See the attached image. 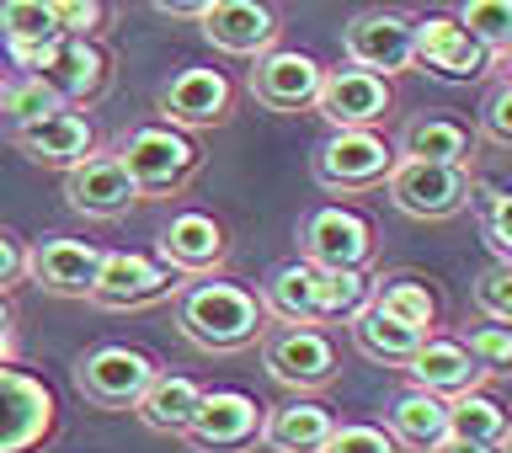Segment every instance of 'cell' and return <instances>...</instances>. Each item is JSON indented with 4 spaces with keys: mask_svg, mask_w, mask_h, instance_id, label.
<instances>
[{
    "mask_svg": "<svg viewBox=\"0 0 512 453\" xmlns=\"http://www.w3.org/2000/svg\"><path fill=\"white\" fill-rule=\"evenodd\" d=\"M182 288V272H171L155 256L139 251H102V267H96L91 283V304L96 310H150V304L171 299Z\"/></svg>",
    "mask_w": 512,
    "mask_h": 453,
    "instance_id": "cell-11",
    "label": "cell"
},
{
    "mask_svg": "<svg viewBox=\"0 0 512 453\" xmlns=\"http://www.w3.org/2000/svg\"><path fill=\"white\" fill-rule=\"evenodd\" d=\"M11 64L48 80V86L64 96V107H86L112 86V54L96 38H70V32L27 48V54H11Z\"/></svg>",
    "mask_w": 512,
    "mask_h": 453,
    "instance_id": "cell-5",
    "label": "cell"
},
{
    "mask_svg": "<svg viewBox=\"0 0 512 453\" xmlns=\"http://www.w3.org/2000/svg\"><path fill=\"white\" fill-rule=\"evenodd\" d=\"M470 304L486 320H496V326H507V320H512V262L480 267L475 283H470Z\"/></svg>",
    "mask_w": 512,
    "mask_h": 453,
    "instance_id": "cell-36",
    "label": "cell"
},
{
    "mask_svg": "<svg viewBox=\"0 0 512 453\" xmlns=\"http://www.w3.org/2000/svg\"><path fill=\"white\" fill-rule=\"evenodd\" d=\"M64 203L86 219H123L128 208L139 203V192L128 182V171L118 166V155L91 150L86 160L64 166Z\"/></svg>",
    "mask_w": 512,
    "mask_h": 453,
    "instance_id": "cell-19",
    "label": "cell"
},
{
    "mask_svg": "<svg viewBox=\"0 0 512 453\" xmlns=\"http://www.w3.org/2000/svg\"><path fill=\"white\" fill-rule=\"evenodd\" d=\"M27 278V246L11 230H0V294H11Z\"/></svg>",
    "mask_w": 512,
    "mask_h": 453,
    "instance_id": "cell-41",
    "label": "cell"
},
{
    "mask_svg": "<svg viewBox=\"0 0 512 453\" xmlns=\"http://www.w3.org/2000/svg\"><path fill=\"white\" fill-rule=\"evenodd\" d=\"M320 453H406V448L390 438V427H374V422H336Z\"/></svg>",
    "mask_w": 512,
    "mask_h": 453,
    "instance_id": "cell-38",
    "label": "cell"
},
{
    "mask_svg": "<svg viewBox=\"0 0 512 453\" xmlns=\"http://www.w3.org/2000/svg\"><path fill=\"white\" fill-rule=\"evenodd\" d=\"M475 128H464L448 112H422L400 128L395 160H443V166H475Z\"/></svg>",
    "mask_w": 512,
    "mask_h": 453,
    "instance_id": "cell-24",
    "label": "cell"
},
{
    "mask_svg": "<svg viewBox=\"0 0 512 453\" xmlns=\"http://www.w3.org/2000/svg\"><path fill=\"white\" fill-rule=\"evenodd\" d=\"M48 38H59L48 0H0V43L11 54H27V48H38Z\"/></svg>",
    "mask_w": 512,
    "mask_h": 453,
    "instance_id": "cell-34",
    "label": "cell"
},
{
    "mask_svg": "<svg viewBox=\"0 0 512 453\" xmlns=\"http://www.w3.org/2000/svg\"><path fill=\"white\" fill-rule=\"evenodd\" d=\"M368 267H315V326H342L368 304Z\"/></svg>",
    "mask_w": 512,
    "mask_h": 453,
    "instance_id": "cell-31",
    "label": "cell"
},
{
    "mask_svg": "<svg viewBox=\"0 0 512 453\" xmlns=\"http://www.w3.org/2000/svg\"><path fill=\"white\" fill-rule=\"evenodd\" d=\"M470 208L480 214V230H486V246L496 262H512V192L491 176H475L470 182Z\"/></svg>",
    "mask_w": 512,
    "mask_h": 453,
    "instance_id": "cell-33",
    "label": "cell"
},
{
    "mask_svg": "<svg viewBox=\"0 0 512 453\" xmlns=\"http://www.w3.org/2000/svg\"><path fill=\"white\" fill-rule=\"evenodd\" d=\"M336 427V416L320 406L310 395H294L283 400V406H267L262 411V432H256V443L267 453H320Z\"/></svg>",
    "mask_w": 512,
    "mask_h": 453,
    "instance_id": "cell-23",
    "label": "cell"
},
{
    "mask_svg": "<svg viewBox=\"0 0 512 453\" xmlns=\"http://www.w3.org/2000/svg\"><path fill=\"white\" fill-rule=\"evenodd\" d=\"M102 267V246L91 240H70V235H48L27 246V278L54 299H86Z\"/></svg>",
    "mask_w": 512,
    "mask_h": 453,
    "instance_id": "cell-20",
    "label": "cell"
},
{
    "mask_svg": "<svg viewBox=\"0 0 512 453\" xmlns=\"http://www.w3.org/2000/svg\"><path fill=\"white\" fill-rule=\"evenodd\" d=\"M459 27L475 43H486V54L502 70L512 54V0H459Z\"/></svg>",
    "mask_w": 512,
    "mask_h": 453,
    "instance_id": "cell-32",
    "label": "cell"
},
{
    "mask_svg": "<svg viewBox=\"0 0 512 453\" xmlns=\"http://www.w3.org/2000/svg\"><path fill=\"white\" fill-rule=\"evenodd\" d=\"M475 139H486L491 150H507L512 144V80L502 75L486 96V107H480V123H475Z\"/></svg>",
    "mask_w": 512,
    "mask_h": 453,
    "instance_id": "cell-39",
    "label": "cell"
},
{
    "mask_svg": "<svg viewBox=\"0 0 512 453\" xmlns=\"http://www.w3.org/2000/svg\"><path fill=\"white\" fill-rule=\"evenodd\" d=\"M203 38L219 48V54L230 59H256L267 54V48H278V11L267 6V0H214L203 16H198Z\"/></svg>",
    "mask_w": 512,
    "mask_h": 453,
    "instance_id": "cell-18",
    "label": "cell"
},
{
    "mask_svg": "<svg viewBox=\"0 0 512 453\" xmlns=\"http://www.w3.org/2000/svg\"><path fill=\"white\" fill-rule=\"evenodd\" d=\"M59 107H64V96L48 86V80H38L32 70H22L16 80L0 86V118H11V128L43 118V112H59Z\"/></svg>",
    "mask_w": 512,
    "mask_h": 453,
    "instance_id": "cell-35",
    "label": "cell"
},
{
    "mask_svg": "<svg viewBox=\"0 0 512 453\" xmlns=\"http://www.w3.org/2000/svg\"><path fill=\"white\" fill-rule=\"evenodd\" d=\"M464 347H470V358L480 363L486 379H507V368H512V331L507 326L486 320V326H475L470 336H464Z\"/></svg>",
    "mask_w": 512,
    "mask_h": 453,
    "instance_id": "cell-37",
    "label": "cell"
},
{
    "mask_svg": "<svg viewBox=\"0 0 512 453\" xmlns=\"http://www.w3.org/2000/svg\"><path fill=\"white\" fill-rule=\"evenodd\" d=\"M384 427H390V438L400 448H416L427 453L438 438H448V400L443 395H427V390H411L395 395V406L384 411Z\"/></svg>",
    "mask_w": 512,
    "mask_h": 453,
    "instance_id": "cell-27",
    "label": "cell"
},
{
    "mask_svg": "<svg viewBox=\"0 0 512 453\" xmlns=\"http://www.w3.org/2000/svg\"><path fill=\"white\" fill-rule=\"evenodd\" d=\"M11 331H16V310H11V299L0 294V352L11 347Z\"/></svg>",
    "mask_w": 512,
    "mask_h": 453,
    "instance_id": "cell-44",
    "label": "cell"
},
{
    "mask_svg": "<svg viewBox=\"0 0 512 453\" xmlns=\"http://www.w3.org/2000/svg\"><path fill=\"white\" fill-rule=\"evenodd\" d=\"M160 374V363L139 347L107 342L91 347L86 358L75 363V390L91 400L96 411H134V400L144 395V384Z\"/></svg>",
    "mask_w": 512,
    "mask_h": 453,
    "instance_id": "cell-10",
    "label": "cell"
},
{
    "mask_svg": "<svg viewBox=\"0 0 512 453\" xmlns=\"http://www.w3.org/2000/svg\"><path fill=\"white\" fill-rule=\"evenodd\" d=\"M427 453H502V448H486V443H464V438H438Z\"/></svg>",
    "mask_w": 512,
    "mask_h": 453,
    "instance_id": "cell-43",
    "label": "cell"
},
{
    "mask_svg": "<svg viewBox=\"0 0 512 453\" xmlns=\"http://www.w3.org/2000/svg\"><path fill=\"white\" fill-rule=\"evenodd\" d=\"M395 166V144L379 128H331L310 155V176L331 198H358V192H379L384 176Z\"/></svg>",
    "mask_w": 512,
    "mask_h": 453,
    "instance_id": "cell-4",
    "label": "cell"
},
{
    "mask_svg": "<svg viewBox=\"0 0 512 453\" xmlns=\"http://www.w3.org/2000/svg\"><path fill=\"white\" fill-rule=\"evenodd\" d=\"M262 400L246 390H203L192 422L176 432L192 453H246L262 432Z\"/></svg>",
    "mask_w": 512,
    "mask_h": 453,
    "instance_id": "cell-13",
    "label": "cell"
},
{
    "mask_svg": "<svg viewBox=\"0 0 512 453\" xmlns=\"http://www.w3.org/2000/svg\"><path fill=\"white\" fill-rule=\"evenodd\" d=\"M342 54L347 64H363L374 75H406L416 64V16L395 6H368L342 27Z\"/></svg>",
    "mask_w": 512,
    "mask_h": 453,
    "instance_id": "cell-7",
    "label": "cell"
},
{
    "mask_svg": "<svg viewBox=\"0 0 512 453\" xmlns=\"http://www.w3.org/2000/svg\"><path fill=\"white\" fill-rule=\"evenodd\" d=\"M320 75H326V64L299 54V48H267V54H256V64H251V96L267 112L294 118V112L315 107Z\"/></svg>",
    "mask_w": 512,
    "mask_h": 453,
    "instance_id": "cell-15",
    "label": "cell"
},
{
    "mask_svg": "<svg viewBox=\"0 0 512 453\" xmlns=\"http://www.w3.org/2000/svg\"><path fill=\"white\" fill-rule=\"evenodd\" d=\"M48 11H54V27L70 38H102L107 27V0H48Z\"/></svg>",
    "mask_w": 512,
    "mask_h": 453,
    "instance_id": "cell-40",
    "label": "cell"
},
{
    "mask_svg": "<svg viewBox=\"0 0 512 453\" xmlns=\"http://www.w3.org/2000/svg\"><path fill=\"white\" fill-rule=\"evenodd\" d=\"M416 64L443 80H480L496 70V59L486 54V43H475L470 32L459 27V16H416Z\"/></svg>",
    "mask_w": 512,
    "mask_h": 453,
    "instance_id": "cell-17",
    "label": "cell"
},
{
    "mask_svg": "<svg viewBox=\"0 0 512 453\" xmlns=\"http://www.w3.org/2000/svg\"><path fill=\"white\" fill-rule=\"evenodd\" d=\"M59 400L54 390L16 363H0V453H32L54 438Z\"/></svg>",
    "mask_w": 512,
    "mask_h": 453,
    "instance_id": "cell-8",
    "label": "cell"
},
{
    "mask_svg": "<svg viewBox=\"0 0 512 453\" xmlns=\"http://www.w3.org/2000/svg\"><path fill=\"white\" fill-rule=\"evenodd\" d=\"M299 256L310 267H368L374 262V224L347 203H320L299 219Z\"/></svg>",
    "mask_w": 512,
    "mask_h": 453,
    "instance_id": "cell-12",
    "label": "cell"
},
{
    "mask_svg": "<svg viewBox=\"0 0 512 453\" xmlns=\"http://www.w3.org/2000/svg\"><path fill=\"white\" fill-rule=\"evenodd\" d=\"M256 347H262L267 379L283 384V390H294V395H320L336 384V374H342L331 331L304 326V320H267V331L256 336Z\"/></svg>",
    "mask_w": 512,
    "mask_h": 453,
    "instance_id": "cell-3",
    "label": "cell"
},
{
    "mask_svg": "<svg viewBox=\"0 0 512 453\" xmlns=\"http://www.w3.org/2000/svg\"><path fill=\"white\" fill-rule=\"evenodd\" d=\"M112 155H118V166L128 171L139 203L144 198H176V192H182L192 176L203 171L198 134L171 128V123H139V128H128V134H118V144H112Z\"/></svg>",
    "mask_w": 512,
    "mask_h": 453,
    "instance_id": "cell-2",
    "label": "cell"
},
{
    "mask_svg": "<svg viewBox=\"0 0 512 453\" xmlns=\"http://www.w3.org/2000/svg\"><path fill=\"white\" fill-rule=\"evenodd\" d=\"M448 438H464V443H486V448H502L507 453V406L496 395L464 390L448 400Z\"/></svg>",
    "mask_w": 512,
    "mask_h": 453,
    "instance_id": "cell-30",
    "label": "cell"
},
{
    "mask_svg": "<svg viewBox=\"0 0 512 453\" xmlns=\"http://www.w3.org/2000/svg\"><path fill=\"white\" fill-rule=\"evenodd\" d=\"M368 304H379L384 315L406 320L416 331H438V294L422 272H390V278H374L368 288Z\"/></svg>",
    "mask_w": 512,
    "mask_h": 453,
    "instance_id": "cell-28",
    "label": "cell"
},
{
    "mask_svg": "<svg viewBox=\"0 0 512 453\" xmlns=\"http://www.w3.org/2000/svg\"><path fill=\"white\" fill-rule=\"evenodd\" d=\"M470 182L475 166H443V160H395L384 176V192L406 219L443 224L470 208Z\"/></svg>",
    "mask_w": 512,
    "mask_h": 453,
    "instance_id": "cell-6",
    "label": "cell"
},
{
    "mask_svg": "<svg viewBox=\"0 0 512 453\" xmlns=\"http://www.w3.org/2000/svg\"><path fill=\"white\" fill-rule=\"evenodd\" d=\"M160 123L187 128V134H208V128H224L235 118V86L224 70H208V64H182L155 96Z\"/></svg>",
    "mask_w": 512,
    "mask_h": 453,
    "instance_id": "cell-9",
    "label": "cell"
},
{
    "mask_svg": "<svg viewBox=\"0 0 512 453\" xmlns=\"http://www.w3.org/2000/svg\"><path fill=\"white\" fill-rule=\"evenodd\" d=\"M310 112H320L331 128H379L395 112V91H390V80L363 70V64H342V70L320 75Z\"/></svg>",
    "mask_w": 512,
    "mask_h": 453,
    "instance_id": "cell-14",
    "label": "cell"
},
{
    "mask_svg": "<svg viewBox=\"0 0 512 453\" xmlns=\"http://www.w3.org/2000/svg\"><path fill=\"white\" fill-rule=\"evenodd\" d=\"M171 304H176V331L198 352H219V358L256 347V336L267 331L262 299L240 283H219L214 272L198 283H182L171 294Z\"/></svg>",
    "mask_w": 512,
    "mask_h": 453,
    "instance_id": "cell-1",
    "label": "cell"
},
{
    "mask_svg": "<svg viewBox=\"0 0 512 453\" xmlns=\"http://www.w3.org/2000/svg\"><path fill=\"white\" fill-rule=\"evenodd\" d=\"M11 144L32 160V166L64 171V166H75V160H86L96 150V128L80 118L75 107H59V112H43V118H32V123H16Z\"/></svg>",
    "mask_w": 512,
    "mask_h": 453,
    "instance_id": "cell-21",
    "label": "cell"
},
{
    "mask_svg": "<svg viewBox=\"0 0 512 453\" xmlns=\"http://www.w3.org/2000/svg\"><path fill=\"white\" fill-rule=\"evenodd\" d=\"M155 246H160V262L171 272H182V278H208V272H219L230 262V230L214 214H203V208L171 214Z\"/></svg>",
    "mask_w": 512,
    "mask_h": 453,
    "instance_id": "cell-16",
    "label": "cell"
},
{
    "mask_svg": "<svg viewBox=\"0 0 512 453\" xmlns=\"http://www.w3.org/2000/svg\"><path fill=\"white\" fill-rule=\"evenodd\" d=\"M406 374H411L416 390L443 395V400H454V395H464V390H475V384H486L480 363L470 358V347L454 342V336H438V331L422 336V347L411 352Z\"/></svg>",
    "mask_w": 512,
    "mask_h": 453,
    "instance_id": "cell-22",
    "label": "cell"
},
{
    "mask_svg": "<svg viewBox=\"0 0 512 453\" xmlns=\"http://www.w3.org/2000/svg\"><path fill=\"white\" fill-rule=\"evenodd\" d=\"M198 400H203V384H198V379L155 374L150 384H144V395L134 400V416H139V422L150 427V432H166V438H176V432L192 422Z\"/></svg>",
    "mask_w": 512,
    "mask_h": 453,
    "instance_id": "cell-26",
    "label": "cell"
},
{
    "mask_svg": "<svg viewBox=\"0 0 512 453\" xmlns=\"http://www.w3.org/2000/svg\"><path fill=\"white\" fill-rule=\"evenodd\" d=\"M256 299H262L267 320H304V326H315V267L304 256L272 267Z\"/></svg>",
    "mask_w": 512,
    "mask_h": 453,
    "instance_id": "cell-29",
    "label": "cell"
},
{
    "mask_svg": "<svg viewBox=\"0 0 512 453\" xmlns=\"http://www.w3.org/2000/svg\"><path fill=\"white\" fill-rule=\"evenodd\" d=\"M347 331H352V347H358L368 363H384V368H406L411 352L422 347V336H427V331L406 326V320L384 315L379 304H363V310L347 320Z\"/></svg>",
    "mask_w": 512,
    "mask_h": 453,
    "instance_id": "cell-25",
    "label": "cell"
},
{
    "mask_svg": "<svg viewBox=\"0 0 512 453\" xmlns=\"http://www.w3.org/2000/svg\"><path fill=\"white\" fill-rule=\"evenodd\" d=\"M160 16H176V22H198V16L214 6V0H150Z\"/></svg>",
    "mask_w": 512,
    "mask_h": 453,
    "instance_id": "cell-42",
    "label": "cell"
}]
</instances>
